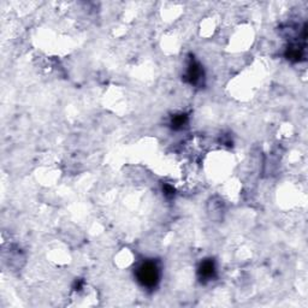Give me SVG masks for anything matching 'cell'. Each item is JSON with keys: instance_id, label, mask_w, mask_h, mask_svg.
Segmentation results:
<instances>
[{"instance_id": "3957f363", "label": "cell", "mask_w": 308, "mask_h": 308, "mask_svg": "<svg viewBox=\"0 0 308 308\" xmlns=\"http://www.w3.org/2000/svg\"><path fill=\"white\" fill-rule=\"evenodd\" d=\"M216 265H214V261L211 259L203 260L201 264H200L199 270H197V273H199V278L203 280V282H207V280H211L214 278L216 276Z\"/></svg>"}, {"instance_id": "7a4b0ae2", "label": "cell", "mask_w": 308, "mask_h": 308, "mask_svg": "<svg viewBox=\"0 0 308 308\" xmlns=\"http://www.w3.org/2000/svg\"><path fill=\"white\" fill-rule=\"evenodd\" d=\"M202 77H203V71L201 69V65H200L196 60L190 59L186 72L187 81L192 83V85H197V83L201 81Z\"/></svg>"}, {"instance_id": "277c9868", "label": "cell", "mask_w": 308, "mask_h": 308, "mask_svg": "<svg viewBox=\"0 0 308 308\" xmlns=\"http://www.w3.org/2000/svg\"><path fill=\"white\" fill-rule=\"evenodd\" d=\"M187 123V116L186 115H177L172 118L171 124L175 129H179Z\"/></svg>"}, {"instance_id": "6da1fadb", "label": "cell", "mask_w": 308, "mask_h": 308, "mask_svg": "<svg viewBox=\"0 0 308 308\" xmlns=\"http://www.w3.org/2000/svg\"><path fill=\"white\" fill-rule=\"evenodd\" d=\"M137 282L146 289H154L160 279V270L156 261L146 260L136 270Z\"/></svg>"}]
</instances>
